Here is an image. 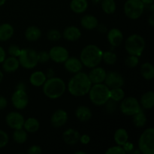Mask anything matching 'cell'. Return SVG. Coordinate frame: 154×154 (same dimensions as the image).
I'll return each instance as SVG.
<instances>
[{"instance_id":"obj_1","label":"cell","mask_w":154,"mask_h":154,"mask_svg":"<svg viewBox=\"0 0 154 154\" xmlns=\"http://www.w3.org/2000/svg\"><path fill=\"white\" fill-rule=\"evenodd\" d=\"M92 83L87 74L80 72L75 74L68 83L67 89L71 95L76 97H81L88 94L92 87Z\"/></svg>"},{"instance_id":"obj_2","label":"cell","mask_w":154,"mask_h":154,"mask_svg":"<svg viewBox=\"0 0 154 154\" xmlns=\"http://www.w3.org/2000/svg\"><path fill=\"white\" fill-rule=\"evenodd\" d=\"M103 51L95 45H88L84 47L80 54V60L83 66L89 69L96 67L102 63Z\"/></svg>"},{"instance_id":"obj_3","label":"cell","mask_w":154,"mask_h":154,"mask_svg":"<svg viewBox=\"0 0 154 154\" xmlns=\"http://www.w3.org/2000/svg\"><path fill=\"white\" fill-rule=\"evenodd\" d=\"M43 93L51 99H59L65 93L66 85L63 79L57 77L48 78L43 84Z\"/></svg>"},{"instance_id":"obj_4","label":"cell","mask_w":154,"mask_h":154,"mask_svg":"<svg viewBox=\"0 0 154 154\" xmlns=\"http://www.w3.org/2000/svg\"><path fill=\"white\" fill-rule=\"evenodd\" d=\"M88 94L90 100L96 106L105 105L110 100V88L103 83L93 84Z\"/></svg>"},{"instance_id":"obj_5","label":"cell","mask_w":154,"mask_h":154,"mask_svg":"<svg viewBox=\"0 0 154 154\" xmlns=\"http://www.w3.org/2000/svg\"><path fill=\"white\" fill-rule=\"evenodd\" d=\"M145 48V40L138 34H132L125 42V49L129 55L139 57Z\"/></svg>"},{"instance_id":"obj_6","label":"cell","mask_w":154,"mask_h":154,"mask_svg":"<svg viewBox=\"0 0 154 154\" xmlns=\"http://www.w3.org/2000/svg\"><path fill=\"white\" fill-rule=\"evenodd\" d=\"M138 150L143 154H154V129H145L138 139Z\"/></svg>"},{"instance_id":"obj_7","label":"cell","mask_w":154,"mask_h":154,"mask_svg":"<svg viewBox=\"0 0 154 154\" xmlns=\"http://www.w3.org/2000/svg\"><path fill=\"white\" fill-rule=\"evenodd\" d=\"M145 5L141 0H127L124 4V14L131 20H137L142 16Z\"/></svg>"},{"instance_id":"obj_8","label":"cell","mask_w":154,"mask_h":154,"mask_svg":"<svg viewBox=\"0 0 154 154\" xmlns=\"http://www.w3.org/2000/svg\"><path fill=\"white\" fill-rule=\"evenodd\" d=\"M20 66L26 69H32L36 67L38 63L37 52L31 48H24L20 51V54L17 57Z\"/></svg>"},{"instance_id":"obj_9","label":"cell","mask_w":154,"mask_h":154,"mask_svg":"<svg viewBox=\"0 0 154 154\" xmlns=\"http://www.w3.org/2000/svg\"><path fill=\"white\" fill-rule=\"evenodd\" d=\"M120 109L122 114L126 116H133L141 111V106L138 99L135 97L124 98L120 101Z\"/></svg>"},{"instance_id":"obj_10","label":"cell","mask_w":154,"mask_h":154,"mask_svg":"<svg viewBox=\"0 0 154 154\" xmlns=\"http://www.w3.org/2000/svg\"><path fill=\"white\" fill-rule=\"evenodd\" d=\"M11 103L17 110H23L26 108L29 104V97L26 90H16L12 94Z\"/></svg>"},{"instance_id":"obj_11","label":"cell","mask_w":154,"mask_h":154,"mask_svg":"<svg viewBox=\"0 0 154 154\" xmlns=\"http://www.w3.org/2000/svg\"><path fill=\"white\" fill-rule=\"evenodd\" d=\"M48 53L50 59L57 63H63L69 57L68 50L62 46L53 47Z\"/></svg>"},{"instance_id":"obj_12","label":"cell","mask_w":154,"mask_h":154,"mask_svg":"<svg viewBox=\"0 0 154 154\" xmlns=\"http://www.w3.org/2000/svg\"><path fill=\"white\" fill-rule=\"evenodd\" d=\"M104 83L110 89L122 87L124 85V78L119 72H111L106 74Z\"/></svg>"},{"instance_id":"obj_13","label":"cell","mask_w":154,"mask_h":154,"mask_svg":"<svg viewBox=\"0 0 154 154\" xmlns=\"http://www.w3.org/2000/svg\"><path fill=\"white\" fill-rule=\"evenodd\" d=\"M25 120L20 113L12 111L7 114L5 117L6 124L13 129H22L23 127V123Z\"/></svg>"},{"instance_id":"obj_14","label":"cell","mask_w":154,"mask_h":154,"mask_svg":"<svg viewBox=\"0 0 154 154\" xmlns=\"http://www.w3.org/2000/svg\"><path fill=\"white\" fill-rule=\"evenodd\" d=\"M67 112L63 109H58L54 111L51 118V123L54 127L60 128L64 126L68 121Z\"/></svg>"},{"instance_id":"obj_15","label":"cell","mask_w":154,"mask_h":154,"mask_svg":"<svg viewBox=\"0 0 154 154\" xmlns=\"http://www.w3.org/2000/svg\"><path fill=\"white\" fill-rule=\"evenodd\" d=\"M106 71L103 68L99 67L98 66L91 69V70L87 75H88V78L90 81H91L92 84H96L104 83L105 77H106Z\"/></svg>"},{"instance_id":"obj_16","label":"cell","mask_w":154,"mask_h":154,"mask_svg":"<svg viewBox=\"0 0 154 154\" xmlns=\"http://www.w3.org/2000/svg\"><path fill=\"white\" fill-rule=\"evenodd\" d=\"M63 63L66 71L72 74H76L81 72L83 69L82 63L80 59L76 57H69Z\"/></svg>"},{"instance_id":"obj_17","label":"cell","mask_w":154,"mask_h":154,"mask_svg":"<svg viewBox=\"0 0 154 154\" xmlns=\"http://www.w3.org/2000/svg\"><path fill=\"white\" fill-rule=\"evenodd\" d=\"M108 41L112 47H118L123 43V34L119 29L112 28L108 31L107 35Z\"/></svg>"},{"instance_id":"obj_18","label":"cell","mask_w":154,"mask_h":154,"mask_svg":"<svg viewBox=\"0 0 154 154\" xmlns=\"http://www.w3.org/2000/svg\"><path fill=\"white\" fill-rule=\"evenodd\" d=\"M63 38L69 42H76L81 37V32L75 26H67L63 32Z\"/></svg>"},{"instance_id":"obj_19","label":"cell","mask_w":154,"mask_h":154,"mask_svg":"<svg viewBox=\"0 0 154 154\" xmlns=\"http://www.w3.org/2000/svg\"><path fill=\"white\" fill-rule=\"evenodd\" d=\"M80 136L79 132L74 129H68L63 134V141L69 145H75L79 142Z\"/></svg>"},{"instance_id":"obj_20","label":"cell","mask_w":154,"mask_h":154,"mask_svg":"<svg viewBox=\"0 0 154 154\" xmlns=\"http://www.w3.org/2000/svg\"><path fill=\"white\" fill-rule=\"evenodd\" d=\"M20 66L19 60L17 57H9L2 62V69L5 72L11 73L16 72Z\"/></svg>"},{"instance_id":"obj_21","label":"cell","mask_w":154,"mask_h":154,"mask_svg":"<svg viewBox=\"0 0 154 154\" xmlns=\"http://www.w3.org/2000/svg\"><path fill=\"white\" fill-rule=\"evenodd\" d=\"M81 25L83 28L87 30H93L97 28L99 25L98 19L95 16L91 14H87L82 17L81 20Z\"/></svg>"},{"instance_id":"obj_22","label":"cell","mask_w":154,"mask_h":154,"mask_svg":"<svg viewBox=\"0 0 154 154\" xmlns=\"http://www.w3.org/2000/svg\"><path fill=\"white\" fill-rule=\"evenodd\" d=\"M75 116L80 121L87 122L92 118L93 114H92L91 110L88 107L81 105L77 108L75 111Z\"/></svg>"},{"instance_id":"obj_23","label":"cell","mask_w":154,"mask_h":154,"mask_svg":"<svg viewBox=\"0 0 154 154\" xmlns=\"http://www.w3.org/2000/svg\"><path fill=\"white\" fill-rule=\"evenodd\" d=\"M48 79L45 73L41 71H36L31 74L29 77V82L32 86L39 87L43 86L46 80Z\"/></svg>"},{"instance_id":"obj_24","label":"cell","mask_w":154,"mask_h":154,"mask_svg":"<svg viewBox=\"0 0 154 154\" xmlns=\"http://www.w3.org/2000/svg\"><path fill=\"white\" fill-rule=\"evenodd\" d=\"M140 105L144 109H151L154 105V93L153 91H147L141 96L139 102Z\"/></svg>"},{"instance_id":"obj_25","label":"cell","mask_w":154,"mask_h":154,"mask_svg":"<svg viewBox=\"0 0 154 154\" xmlns=\"http://www.w3.org/2000/svg\"><path fill=\"white\" fill-rule=\"evenodd\" d=\"M42 36V31L35 26H29L25 31V38L29 42H36Z\"/></svg>"},{"instance_id":"obj_26","label":"cell","mask_w":154,"mask_h":154,"mask_svg":"<svg viewBox=\"0 0 154 154\" xmlns=\"http://www.w3.org/2000/svg\"><path fill=\"white\" fill-rule=\"evenodd\" d=\"M70 8L74 13L82 14L88 8V2L87 0H72Z\"/></svg>"},{"instance_id":"obj_27","label":"cell","mask_w":154,"mask_h":154,"mask_svg":"<svg viewBox=\"0 0 154 154\" xmlns=\"http://www.w3.org/2000/svg\"><path fill=\"white\" fill-rule=\"evenodd\" d=\"M14 29L9 23H3L0 25V42H7L13 36Z\"/></svg>"},{"instance_id":"obj_28","label":"cell","mask_w":154,"mask_h":154,"mask_svg":"<svg viewBox=\"0 0 154 154\" xmlns=\"http://www.w3.org/2000/svg\"><path fill=\"white\" fill-rule=\"evenodd\" d=\"M114 139L117 145L123 146L129 140V134L125 129L119 128L114 132Z\"/></svg>"},{"instance_id":"obj_29","label":"cell","mask_w":154,"mask_h":154,"mask_svg":"<svg viewBox=\"0 0 154 154\" xmlns=\"http://www.w3.org/2000/svg\"><path fill=\"white\" fill-rule=\"evenodd\" d=\"M23 128L27 132L34 133L36 132L40 128V123L35 117H29L24 121Z\"/></svg>"},{"instance_id":"obj_30","label":"cell","mask_w":154,"mask_h":154,"mask_svg":"<svg viewBox=\"0 0 154 154\" xmlns=\"http://www.w3.org/2000/svg\"><path fill=\"white\" fill-rule=\"evenodd\" d=\"M141 74L147 81H151L154 78V66L149 62L144 63L141 66Z\"/></svg>"},{"instance_id":"obj_31","label":"cell","mask_w":154,"mask_h":154,"mask_svg":"<svg viewBox=\"0 0 154 154\" xmlns=\"http://www.w3.org/2000/svg\"><path fill=\"white\" fill-rule=\"evenodd\" d=\"M12 136H13L14 141L17 144H23L28 139V134L26 131L23 129V128L14 129Z\"/></svg>"},{"instance_id":"obj_32","label":"cell","mask_w":154,"mask_h":154,"mask_svg":"<svg viewBox=\"0 0 154 154\" xmlns=\"http://www.w3.org/2000/svg\"><path fill=\"white\" fill-rule=\"evenodd\" d=\"M125 98V91L122 87L110 89V99L113 102H118Z\"/></svg>"},{"instance_id":"obj_33","label":"cell","mask_w":154,"mask_h":154,"mask_svg":"<svg viewBox=\"0 0 154 154\" xmlns=\"http://www.w3.org/2000/svg\"><path fill=\"white\" fill-rule=\"evenodd\" d=\"M101 6L102 11L107 14H112L117 9V5L114 0H102Z\"/></svg>"},{"instance_id":"obj_34","label":"cell","mask_w":154,"mask_h":154,"mask_svg":"<svg viewBox=\"0 0 154 154\" xmlns=\"http://www.w3.org/2000/svg\"><path fill=\"white\" fill-rule=\"evenodd\" d=\"M132 117H133V123L136 127H144L147 123V117H146L145 114L142 111V110Z\"/></svg>"},{"instance_id":"obj_35","label":"cell","mask_w":154,"mask_h":154,"mask_svg":"<svg viewBox=\"0 0 154 154\" xmlns=\"http://www.w3.org/2000/svg\"><path fill=\"white\" fill-rule=\"evenodd\" d=\"M102 60H103L107 65L112 66V65H114L117 63V57L114 52H112V51H105V52H102Z\"/></svg>"},{"instance_id":"obj_36","label":"cell","mask_w":154,"mask_h":154,"mask_svg":"<svg viewBox=\"0 0 154 154\" xmlns=\"http://www.w3.org/2000/svg\"><path fill=\"white\" fill-rule=\"evenodd\" d=\"M61 33L60 31L55 29H51L47 33V37H48V40L51 41V42H57L61 38Z\"/></svg>"},{"instance_id":"obj_37","label":"cell","mask_w":154,"mask_h":154,"mask_svg":"<svg viewBox=\"0 0 154 154\" xmlns=\"http://www.w3.org/2000/svg\"><path fill=\"white\" fill-rule=\"evenodd\" d=\"M139 63V58L137 56L129 55L125 60V64L129 68H135Z\"/></svg>"},{"instance_id":"obj_38","label":"cell","mask_w":154,"mask_h":154,"mask_svg":"<svg viewBox=\"0 0 154 154\" xmlns=\"http://www.w3.org/2000/svg\"><path fill=\"white\" fill-rule=\"evenodd\" d=\"M37 58H38V63H46L47 62L49 61L50 59V55L48 51H42L40 52H37Z\"/></svg>"},{"instance_id":"obj_39","label":"cell","mask_w":154,"mask_h":154,"mask_svg":"<svg viewBox=\"0 0 154 154\" xmlns=\"http://www.w3.org/2000/svg\"><path fill=\"white\" fill-rule=\"evenodd\" d=\"M106 154H126L123 147L120 145L113 146V147H109L108 150L105 151Z\"/></svg>"},{"instance_id":"obj_40","label":"cell","mask_w":154,"mask_h":154,"mask_svg":"<svg viewBox=\"0 0 154 154\" xmlns=\"http://www.w3.org/2000/svg\"><path fill=\"white\" fill-rule=\"evenodd\" d=\"M21 49L19 48V46L16 45H11L8 48V54L11 56V57H17V58L18 57L20 54Z\"/></svg>"},{"instance_id":"obj_41","label":"cell","mask_w":154,"mask_h":154,"mask_svg":"<svg viewBox=\"0 0 154 154\" xmlns=\"http://www.w3.org/2000/svg\"><path fill=\"white\" fill-rule=\"evenodd\" d=\"M8 135L5 132L0 129V149L5 147L8 144Z\"/></svg>"},{"instance_id":"obj_42","label":"cell","mask_w":154,"mask_h":154,"mask_svg":"<svg viewBox=\"0 0 154 154\" xmlns=\"http://www.w3.org/2000/svg\"><path fill=\"white\" fill-rule=\"evenodd\" d=\"M42 153V147L38 145L31 146L27 150V153L29 154H41Z\"/></svg>"},{"instance_id":"obj_43","label":"cell","mask_w":154,"mask_h":154,"mask_svg":"<svg viewBox=\"0 0 154 154\" xmlns=\"http://www.w3.org/2000/svg\"><path fill=\"white\" fill-rule=\"evenodd\" d=\"M122 147H123V150H124L126 153H131L132 152V150H135L134 144L132 143L129 142V141H126Z\"/></svg>"},{"instance_id":"obj_44","label":"cell","mask_w":154,"mask_h":154,"mask_svg":"<svg viewBox=\"0 0 154 154\" xmlns=\"http://www.w3.org/2000/svg\"><path fill=\"white\" fill-rule=\"evenodd\" d=\"M79 141L82 144H84V145H87L90 142V135H87V134H84V135H81L80 136Z\"/></svg>"},{"instance_id":"obj_45","label":"cell","mask_w":154,"mask_h":154,"mask_svg":"<svg viewBox=\"0 0 154 154\" xmlns=\"http://www.w3.org/2000/svg\"><path fill=\"white\" fill-rule=\"evenodd\" d=\"M8 105V101L3 96H0V110L5 109Z\"/></svg>"},{"instance_id":"obj_46","label":"cell","mask_w":154,"mask_h":154,"mask_svg":"<svg viewBox=\"0 0 154 154\" xmlns=\"http://www.w3.org/2000/svg\"><path fill=\"white\" fill-rule=\"evenodd\" d=\"M6 58V53L4 48L0 46V63H2L5 59Z\"/></svg>"},{"instance_id":"obj_47","label":"cell","mask_w":154,"mask_h":154,"mask_svg":"<svg viewBox=\"0 0 154 154\" xmlns=\"http://www.w3.org/2000/svg\"><path fill=\"white\" fill-rule=\"evenodd\" d=\"M45 75H46L47 78H52V77H54L55 72H54V69H48V71H47V72Z\"/></svg>"},{"instance_id":"obj_48","label":"cell","mask_w":154,"mask_h":154,"mask_svg":"<svg viewBox=\"0 0 154 154\" xmlns=\"http://www.w3.org/2000/svg\"><path fill=\"white\" fill-rule=\"evenodd\" d=\"M16 90H26V85L24 83L20 82L17 85Z\"/></svg>"},{"instance_id":"obj_49","label":"cell","mask_w":154,"mask_h":154,"mask_svg":"<svg viewBox=\"0 0 154 154\" xmlns=\"http://www.w3.org/2000/svg\"><path fill=\"white\" fill-rule=\"evenodd\" d=\"M97 27L99 28V31L101 32L104 33L107 31V27L105 26L104 24H100V25H98Z\"/></svg>"},{"instance_id":"obj_50","label":"cell","mask_w":154,"mask_h":154,"mask_svg":"<svg viewBox=\"0 0 154 154\" xmlns=\"http://www.w3.org/2000/svg\"><path fill=\"white\" fill-rule=\"evenodd\" d=\"M148 23L150 25V26L153 27L154 26V14L153 13H152L151 14H150V16L149 17Z\"/></svg>"},{"instance_id":"obj_51","label":"cell","mask_w":154,"mask_h":154,"mask_svg":"<svg viewBox=\"0 0 154 154\" xmlns=\"http://www.w3.org/2000/svg\"><path fill=\"white\" fill-rule=\"evenodd\" d=\"M144 5H150L153 4L154 0H141Z\"/></svg>"},{"instance_id":"obj_52","label":"cell","mask_w":154,"mask_h":154,"mask_svg":"<svg viewBox=\"0 0 154 154\" xmlns=\"http://www.w3.org/2000/svg\"><path fill=\"white\" fill-rule=\"evenodd\" d=\"M3 78H4V75H3L2 72V71L0 70V83H1L2 81Z\"/></svg>"},{"instance_id":"obj_53","label":"cell","mask_w":154,"mask_h":154,"mask_svg":"<svg viewBox=\"0 0 154 154\" xmlns=\"http://www.w3.org/2000/svg\"><path fill=\"white\" fill-rule=\"evenodd\" d=\"M5 2H6V0H0V6L4 5Z\"/></svg>"},{"instance_id":"obj_54","label":"cell","mask_w":154,"mask_h":154,"mask_svg":"<svg viewBox=\"0 0 154 154\" xmlns=\"http://www.w3.org/2000/svg\"><path fill=\"white\" fill-rule=\"evenodd\" d=\"M75 154H87V153H86V152H84V151H76L75 153Z\"/></svg>"},{"instance_id":"obj_55","label":"cell","mask_w":154,"mask_h":154,"mask_svg":"<svg viewBox=\"0 0 154 154\" xmlns=\"http://www.w3.org/2000/svg\"><path fill=\"white\" fill-rule=\"evenodd\" d=\"M100 1L101 0H93V2L95 3V4H98V3H99Z\"/></svg>"}]
</instances>
